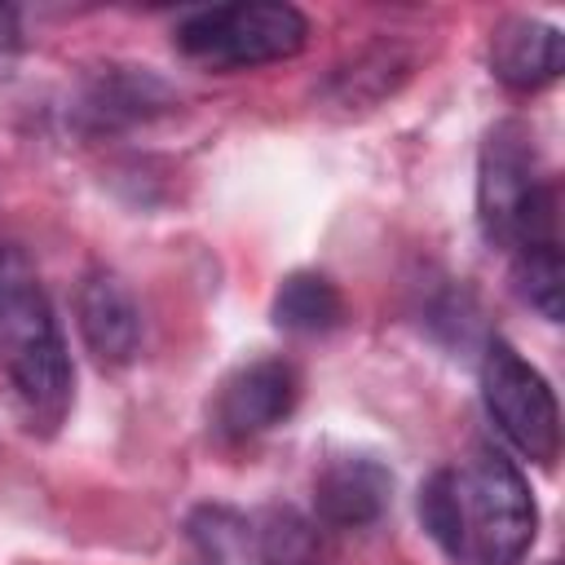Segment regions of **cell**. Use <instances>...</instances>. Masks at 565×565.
<instances>
[{"mask_svg":"<svg viewBox=\"0 0 565 565\" xmlns=\"http://www.w3.org/2000/svg\"><path fill=\"white\" fill-rule=\"evenodd\" d=\"M0 371L31 433H57L75 397L57 309L18 243L0 247Z\"/></svg>","mask_w":565,"mask_h":565,"instance_id":"1","label":"cell"},{"mask_svg":"<svg viewBox=\"0 0 565 565\" xmlns=\"http://www.w3.org/2000/svg\"><path fill=\"white\" fill-rule=\"evenodd\" d=\"M477 221L486 243L508 256L525 243L556 238V185L543 172L534 132L521 119H499L481 141Z\"/></svg>","mask_w":565,"mask_h":565,"instance_id":"2","label":"cell"},{"mask_svg":"<svg viewBox=\"0 0 565 565\" xmlns=\"http://www.w3.org/2000/svg\"><path fill=\"white\" fill-rule=\"evenodd\" d=\"M463 503V547L477 565H521L539 534V503L525 472L499 450L477 446L459 472Z\"/></svg>","mask_w":565,"mask_h":565,"instance_id":"3","label":"cell"},{"mask_svg":"<svg viewBox=\"0 0 565 565\" xmlns=\"http://www.w3.org/2000/svg\"><path fill=\"white\" fill-rule=\"evenodd\" d=\"M172 40L190 62L207 71H247L296 57L309 40V18L296 4H278V0L212 4L185 13Z\"/></svg>","mask_w":565,"mask_h":565,"instance_id":"4","label":"cell"},{"mask_svg":"<svg viewBox=\"0 0 565 565\" xmlns=\"http://www.w3.org/2000/svg\"><path fill=\"white\" fill-rule=\"evenodd\" d=\"M481 402L494 428L539 468L561 455V406L552 384L534 362H525L508 340H490L481 358Z\"/></svg>","mask_w":565,"mask_h":565,"instance_id":"5","label":"cell"},{"mask_svg":"<svg viewBox=\"0 0 565 565\" xmlns=\"http://www.w3.org/2000/svg\"><path fill=\"white\" fill-rule=\"evenodd\" d=\"M300 402V371L287 358H256L230 371L212 397V428L225 441H247L282 424Z\"/></svg>","mask_w":565,"mask_h":565,"instance_id":"6","label":"cell"},{"mask_svg":"<svg viewBox=\"0 0 565 565\" xmlns=\"http://www.w3.org/2000/svg\"><path fill=\"white\" fill-rule=\"evenodd\" d=\"M172 102H177V93L150 66H102V71L84 75V84L71 102V119H75V128L102 137V132L146 124V119L163 115Z\"/></svg>","mask_w":565,"mask_h":565,"instance_id":"7","label":"cell"},{"mask_svg":"<svg viewBox=\"0 0 565 565\" xmlns=\"http://www.w3.org/2000/svg\"><path fill=\"white\" fill-rule=\"evenodd\" d=\"M75 318L88 353L102 366H128L141 349V305L128 291V282L110 269H93L79 282Z\"/></svg>","mask_w":565,"mask_h":565,"instance_id":"8","label":"cell"},{"mask_svg":"<svg viewBox=\"0 0 565 565\" xmlns=\"http://www.w3.org/2000/svg\"><path fill=\"white\" fill-rule=\"evenodd\" d=\"M393 503V472L371 455H335L313 477L318 521L335 530H362Z\"/></svg>","mask_w":565,"mask_h":565,"instance_id":"9","label":"cell"},{"mask_svg":"<svg viewBox=\"0 0 565 565\" xmlns=\"http://www.w3.org/2000/svg\"><path fill=\"white\" fill-rule=\"evenodd\" d=\"M565 66V40L552 22L512 13L490 31V71L512 93L547 88Z\"/></svg>","mask_w":565,"mask_h":565,"instance_id":"10","label":"cell"},{"mask_svg":"<svg viewBox=\"0 0 565 565\" xmlns=\"http://www.w3.org/2000/svg\"><path fill=\"white\" fill-rule=\"evenodd\" d=\"M274 327L287 335H327L344 322L340 287L318 269H296L274 291Z\"/></svg>","mask_w":565,"mask_h":565,"instance_id":"11","label":"cell"},{"mask_svg":"<svg viewBox=\"0 0 565 565\" xmlns=\"http://www.w3.org/2000/svg\"><path fill=\"white\" fill-rule=\"evenodd\" d=\"M406 75H411V57H402L393 44H371L353 62L335 66V75L327 79V93L340 106H362V102H380L384 93H393Z\"/></svg>","mask_w":565,"mask_h":565,"instance_id":"12","label":"cell"},{"mask_svg":"<svg viewBox=\"0 0 565 565\" xmlns=\"http://www.w3.org/2000/svg\"><path fill=\"white\" fill-rule=\"evenodd\" d=\"M512 287L516 296L547 322H561V296H565V265H561V243L539 238L512 252Z\"/></svg>","mask_w":565,"mask_h":565,"instance_id":"13","label":"cell"},{"mask_svg":"<svg viewBox=\"0 0 565 565\" xmlns=\"http://www.w3.org/2000/svg\"><path fill=\"white\" fill-rule=\"evenodd\" d=\"M260 565H318V530L296 508H269L252 530Z\"/></svg>","mask_w":565,"mask_h":565,"instance_id":"14","label":"cell"},{"mask_svg":"<svg viewBox=\"0 0 565 565\" xmlns=\"http://www.w3.org/2000/svg\"><path fill=\"white\" fill-rule=\"evenodd\" d=\"M419 521L433 534V543L450 556L463 561V503H459V472L455 468H437L424 486H419Z\"/></svg>","mask_w":565,"mask_h":565,"instance_id":"15","label":"cell"},{"mask_svg":"<svg viewBox=\"0 0 565 565\" xmlns=\"http://www.w3.org/2000/svg\"><path fill=\"white\" fill-rule=\"evenodd\" d=\"M185 530H190L199 561H207V565H230L252 543V525L225 508H199Z\"/></svg>","mask_w":565,"mask_h":565,"instance_id":"16","label":"cell"},{"mask_svg":"<svg viewBox=\"0 0 565 565\" xmlns=\"http://www.w3.org/2000/svg\"><path fill=\"white\" fill-rule=\"evenodd\" d=\"M18 57H22V26H18V13L0 4V79L13 75Z\"/></svg>","mask_w":565,"mask_h":565,"instance_id":"17","label":"cell"}]
</instances>
